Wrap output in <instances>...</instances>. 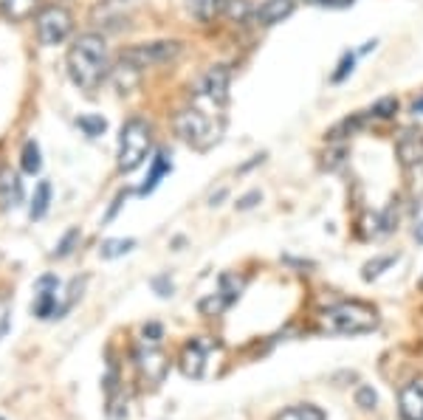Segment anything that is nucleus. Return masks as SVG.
<instances>
[{
    "mask_svg": "<svg viewBox=\"0 0 423 420\" xmlns=\"http://www.w3.org/2000/svg\"><path fill=\"white\" fill-rule=\"evenodd\" d=\"M153 285H156L158 297H170V294H172V283H167V276H158V279H156Z\"/></svg>",
    "mask_w": 423,
    "mask_h": 420,
    "instance_id": "nucleus-30",
    "label": "nucleus"
},
{
    "mask_svg": "<svg viewBox=\"0 0 423 420\" xmlns=\"http://www.w3.org/2000/svg\"><path fill=\"white\" fill-rule=\"evenodd\" d=\"M0 420H3V417H0Z\"/></svg>",
    "mask_w": 423,
    "mask_h": 420,
    "instance_id": "nucleus-36",
    "label": "nucleus"
},
{
    "mask_svg": "<svg viewBox=\"0 0 423 420\" xmlns=\"http://www.w3.org/2000/svg\"><path fill=\"white\" fill-rule=\"evenodd\" d=\"M161 338V324H147L144 327V344H158Z\"/></svg>",
    "mask_w": 423,
    "mask_h": 420,
    "instance_id": "nucleus-29",
    "label": "nucleus"
},
{
    "mask_svg": "<svg viewBox=\"0 0 423 420\" xmlns=\"http://www.w3.org/2000/svg\"><path fill=\"white\" fill-rule=\"evenodd\" d=\"M37 37L43 45H59L68 40L70 29H74V17L62 6H45L37 15Z\"/></svg>",
    "mask_w": 423,
    "mask_h": 420,
    "instance_id": "nucleus-7",
    "label": "nucleus"
},
{
    "mask_svg": "<svg viewBox=\"0 0 423 420\" xmlns=\"http://www.w3.org/2000/svg\"><path fill=\"white\" fill-rule=\"evenodd\" d=\"M170 172H172V161L167 158V153H158V156L153 158L150 175H147V181H144V186L138 189V195H150V192L161 183V178H164V175H170Z\"/></svg>",
    "mask_w": 423,
    "mask_h": 420,
    "instance_id": "nucleus-15",
    "label": "nucleus"
},
{
    "mask_svg": "<svg viewBox=\"0 0 423 420\" xmlns=\"http://www.w3.org/2000/svg\"><path fill=\"white\" fill-rule=\"evenodd\" d=\"M398 409L403 420H423V381H412L401 389Z\"/></svg>",
    "mask_w": 423,
    "mask_h": 420,
    "instance_id": "nucleus-10",
    "label": "nucleus"
},
{
    "mask_svg": "<svg viewBox=\"0 0 423 420\" xmlns=\"http://www.w3.org/2000/svg\"><path fill=\"white\" fill-rule=\"evenodd\" d=\"M184 45L178 40H156V43H138L130 45L127 51H121L119 59H124L127 65H133L135 71H144V68H156V65H167L175 62L181 57Z\"/></svg>",
    "mask_w": 423,
    "mask_h": 420,
    "instance_id": "nucleus-5",
    "label": "nucleus"
},
{
    "mask_svg": "<svg viewBox=\"0 0 423 420\" xmlns=\"http://www.w3.org/2000/svg\"><path fill=\"white\" fill-rule=\"evenodd\" d=\"M172 124H175V133L184 144H189L198 153H206V150L215 147L223 135V110H212V107L192 102V107L181 110Z\"/></svg>",
    "mask_w": 423,
    "mask_h": 420,
    "instance_id": "nucleus-2",
    "label": "nucleus"
},
{
    "mask_svg": "<svg viewBox=\"0 0 423 420\" xmlns=\"http://www.w3.org/2000/svg\"><path fill=\"white\" fill-rule=\"evenodd\" d=\"M206 359H209V344L203 338H192L184 350H181V359H178V367L186 378H203L206 373Z\"/></svg>",
    "mask_w": 423,
    "mask_h": 420,
    "instance_id": "nucleus-9",
    "label": "nucleus"
},
{
    "mask_svg": "<svg viewBox=\"0 0 423 420\" xmlns=\"http://www.w3.org/2000/svg\"><path fill=\"white\" fill-rule=\"evenodd\" d=\"M223 3H226V0H186V9L192 12L195 20L209 23L212 17H215V15L223 9Z\"/></svg>",
    "mask_w": 423,
    "mask_h": 420,
    "instance_id": "nucleus-16",
    "label": "nucleus"
},
{
    "mask_svg": "<svg viewBox=\"0 0 423 420\" xmlns=\"http://www.w3.org/2000/svg\"><path fill=\"white\" fill-rule=\"evenodd\" d=\"M274 420H325V414H322V409L305 403V406H291L285 412H279Z\"/></svg>",
    "mask_w": 423,
    "mask_h": 420,
    "instance_id": "nucleus-18",
    "label": "nucleus"
},
{
    "mask_svg": "<svg viewBox=\"0 0 423 420\" xmlns=\"http://www.w3.org/2000/svg\"><path fill=\"white\" fill-rule=\"evenodd\" d=\"M150 147H153V127L138 116L127 119L119 133V170L133 172L135 167H141Z\"/></svg>",
    "mask_w": 423,
    "mask_h": 420,
    "instance_id": "nucleus-4",
    "label": "nucleus"
},
{
    "mask_svg": "<svg viewBox=\"0 0 423 420\" xmlns=\"http://www.w3.org/2000/svg\"><path fill=\"white\" fill-rule=\"evenodd\" d=\"M6 330H9V302L0 299V338L6 336Z\"/></svg>",
    "mask_w": 423,
    "mask_h": 420,
    "instance_id": "nucleus-28",
    "label": "nucleus"
},
{
    "mask_svg": "<svg viewBox=\"0 0 423 420\" xmlns=\"http://www.w3.org/2000/svg\"><path fill=\"white\" fill-rule=\"evenodd\" d=\"M395 262V257H381V260H376V262H367L364 265V279H376V276H381V271L384 268H389Z\"/></svg>",
    "mask_w": 423,
    "mask_h": 420,
    "instance_id": "nucleus-25",
    "label": "nucleus"
},
{
    "mask_svg": "<svg viewBox=\"0 0 423 420\" xmlns=\"http://www.w3.org/2000/svg\"><path fill=\"white\" fill-rule=\"evenodd\" d=\"M20 200H23V181L12 167H3L0 170V206L15 209L20 206Z\"/></svg>",
    "mask_w": 423,
    "mask_h": 420,
    "instance_id": "nucleus-13",
    "label": "nucleus"
},
{
    "mask_svg": "<svg viewBox=\"0 0 423 420\" xmlns=\"http://www.w3.org/2000/svg\"><path fill=\"white\" fill-rule=\"evenodd\" d=\"M80 240V232L74 229V232H68L65 237H62V243L57 246V251H54V257H68L70 251H74V243Z\"/></svg>",
    "mask_w": 423,
    "mask_h": 420,
    "instance_id": "nucleus-26",
    "label": "nucleus"
},
{
    "mask_svg": "<svg viewBox=\"0 0 423 420\" xmlns=\"http://www.w3.org/2000/svg\"><path fill=\"white\" fill-rule=\"evenodd\" d=\"M135 367L141 378H147V384H161L170 370V361L156 344H141L135 350Z\"/></svg>",
    "mask_w": 423,
    "mask_h": 420,
    "instance_id": "nucleus-8",
    "label": "nucleus"
},
{
    "mask_svg": "<svg viewBox=\"0 0 423 420\" xmlns=\"http://www.w3.org/2000/svg\"><path fill=\"white\" fill-rule=\"evenodd\" d=\"M77 124H80V130H82L88 138L102 135V133H105V127H107V121H105L102 116H80V119H77Z\"/></svg>",
    "mask_w": 423,
    "mask_h": 420,
    "instance_id": "nucleus-23",
    "label": "nucleus"
},
{
    "mask_svg": "<svg viewBox=\"0 0 423 420\" xmlns=\"http://www.w3.org/2000/svg\"><path fill=\"white\" fill-rule=\"evenodd\" d=\"M68 74H70V82H74L80 91H96L107 71H110V65H107V45H105V37L99 34H82L77 37L74 43H70L68 48Z\"/></svg>",
    "mask_w": 423,
    "mask_h": 420,
    "instance_id": "nucleus-1",
    "label": "nucleus"
},
{
    "mask_svg": "<svg viewBox=\"0 0 423 420\" xmlns=\"http://www.w3.org/2000/svg\"><path fill=\"white\" fill-rule=\"evenodd\" d=\"M378 327V310L367 302H339L319 313V330L330 336H364Z\"/></svg>",
    "mask_w": 423,
    "mask_h": 420,
    "instance_id": "nucleus-3",
    "label": "nucleus"
},
{
    "mask_svg": "<svg viewBox=\"0 0 423 420\" xmlns=\"http://www.w3.org/2000/svg\"><path fill=\"white\" fill-rule=\"evenodd\" d=\"M395 150H398V158H401V164H403L406 170H412V167H423V142L417 138V133L403 130V133L398 135Z\"/></svg>",
    "mask_w": 423,
    "mask_h": 420,
    "instance_id": "nucleus-11",
    "label": "nucleus"
},
{
    "mask_svg": "<svg viewBox=\"0 0 423 420\" xmlns=\"http://www.w3.org/2000/svg\"><path fill=\"white\" fill-rule=\"evenodd\" d=\"M294 12V0H262L254 12V20L260 26H276Z\"/></svg>",
    "mask_w": 423,
    "mask_h": 420,
    "instance_id": "nucleus-14",
    "label": "nucleus"
},
{
    "mask_svg": "<svg viewBox=\"0 0 423 420\" xmlns=\"http://www.w3.org/2000/svg\"><path fill=\"white\" fill-rule=\"evenodd\" d=\"M57 288L59 283L54 276H43L40 279V288H37V302H34V313L40 319H54L57 316Z\"/></svg>",
    "mask_w": 423,
    "mask_h": 420,
    "instance_id": "nucleus-12",
    "label": "nucleus"
},
{
    "mask_svg": "<svg viewBox=\"0 0 423 420\" xmlns=\"http://www.w3.org/2000/svg\"><path fill=\"white\" fill-rule=\"evenodd\" d=\"M20 164H23V170H26L29 175H37V172H40L43 161H40V147H37V142H26L23 156H20Z\"/></svg>",
    "mask_w": 423,
    "mask_h": 420,
    "instance_id": "nucleus-20",
    "label": "nucleus"
},
{
    "mask_svg": "<svg viewBox=\"0 0 423 420\" xmlns=\"http://www.w3.org/2000/svg\"><path fill=\"white\" fill-rule=\"evenodd\" d=\"M352 65H356V54H344L341 62H339V71H333V82H344L350 74H352Z\"/></svg>",
    "mask_w": 423,
    "mask_h": 420,
    "instance_id": "nucleus-24",
    "label": "nucleus"
},
{
    "mask_svg": "<svg viewBox=\"0 0 423 420\" xmlns=\"http://www.w3.org/2000/svg\"><path fill=\"white\" fill-rule=\"evenodd\" d=\"M415 240H417V243H423V223L415 229Z\"/></svg>",
    "mask_w": 423,
    "mask_h": 420,
    "instance_id": "nucleus-34",
    "label": "nucleus"
},
{
    "mask_svg": "<svg viewBox=\"0 0 423 420\" xmlns=\"http://www.w3.org/2000/svg\"><path fill=\"white\" fill-rule=\"evenodd\" d=\"M133 246H135V240H105L99 254H102V260H116V257L133 251Z\"/></svg>",
    "mask_w": 423,
    "mask_h": 420,
    "instance_id": "nucleus-21",
    "label": "nucleus"
},
{
    "mask_svg": "<svg viewBox=\"0 0 423 420\" xmlns=\"http://www.w3.org/2000/svg\"><path fill=\"white\" fill-rule=\"evenodd\" d=\"M356 403H359L362 409H373V406L378 403V398H376V392H373L370 387H362V389L356 392Z\"/></svg>",
    "mask_w": 423,
    "mask_h": 420,
    "instance_id": "nucleus-27",
    "label": "nucleus"
},
{
    "mask_svg": "<svg viewBox=\"0 0 423 420\" xmlns=\"http://www.w3.org/2000/svg\"><path fill=\"white\" fill-rule=\"evenodd\" d=\"M308 3H316V6H333V9H339V6L352 3V0H308Z\"/></svg>",
    "mask_w": 423,
    "mask_h": 420,
    "instance_id": "nucleus-32",
    "label": "nucleus"
},
{
    "mask_svg": "<svg viewBox=\"0 0 423 420\" xmlns=\"http://www.w3.org/2000/svg\"><path fill=\"white\" fill-rule=\"evenodd\" d=\"M420 288H423V276H420Z\"/></svg>",
    "mask_w": 423,
    "mask_h": 420,
    "instance_id": "nucleus-35",
    "label": "nucleus"
},
{
    "mask_svg": "<svg viewBox=\"0 0 423 420\" xmlns=\"http://www.w3.org/2000/svg\"><path fill=\"white\" fill-rule=\"evenodd\" d=\"M48 203H51V183L48 181H43L40 186H37V192H34V200H31V220H40L45 212H48Z\"/></svg>",
    "mask_w": 423,
    "mask_h": 420,
    "instance_id": "nucleus-19",
    "label": "nucleus"
},
{
    "mask_svg": "<svg viewBox=\"0 0 423 420\" xmlns=\"http://www.w3.org/2000/svg\"><path fill=\"white\" fill-rule=\"evenodd\" d=\"M0 9H3V15L12 20H26L34 15L37 0H0Z\"/></svg>",
    "mask_w": 423,
    "mask_h": 420,
    "instance_id": "nucleus-17",
    "label": "nucleus"
},
{
    "mask_svg": "<svg viewBox=\"0 0 423 420\" xmlns=\"http://www.w3.org/2000/svg\"><path fill=\"white\" fill-rule=\"evenodd\" d=\"M229 82H232V71L226 65H212L209 71L198 80L192 99L195 105L212 107V110H223L226 99H229Z\"/></svg>",
    "mask_w": 423,
    "mask_h": 420,
    "instance_id": "nucleus-6",
    "label": "nucleus"
},
{
    "mask_svg": "<svg viewBox=\"0 0 423 420\" xmlns=\"http://www.w3.org/2000/svg\"><path fill=\"white\" fill-rule=\"evenodd\" d=\"M412 113H415V116H423V96H417V99L412 102Z\"/></svg>",
    "mask_w": 423,
    "mask_h": 420,
    "instance_id": "nucleus-33",
    "label": "nucleus"
},
{
    "mask_svg": "<svg viewBox=\"0 0 423 420\" xmlns=\"http://www.w3.org/2000/svg\"><path fill=\"white\" fill-rule=\"evenodd\" d=\"M395 113H398V99H395V96H384V99H378V102L370 107V116H373V119H381V121L392 119Z\"/></svg>",
    "mask_w": 423,
    "mask_h": 420,
    "instance_id": "nucleus-22",
    "label": "nucleus"
},
{
    "mask_svg": "<svg viewBox=\"0 0 423 420\" xmlns=\"http://www.w3.org/2000/svg\"><path fill=\"white\" fill-rule=\"evenodd\" d=\"M260 197H262L260 192H248V195H243V197L237 200V209H251V206H254Z\"/></svg>",
    "mask_w": 423,
    "mask_h": 420,
    "instance_id": "nucleus-31",
    "label": "nucleus"
}]
</instances>
